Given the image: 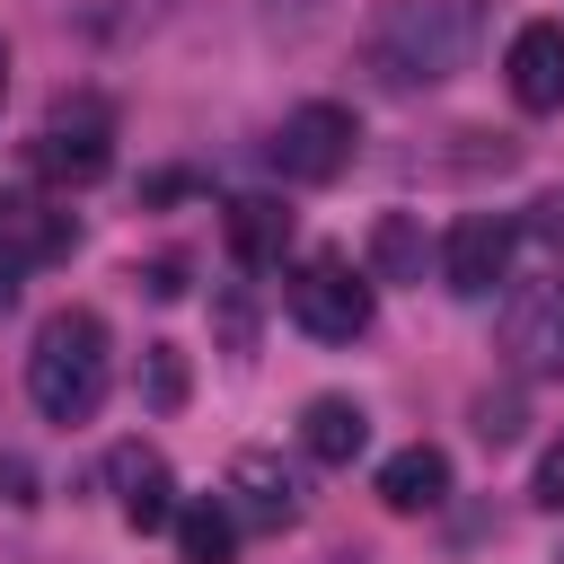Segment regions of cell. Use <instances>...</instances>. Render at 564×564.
<instances>
[{"label": "cell", "mask_w": 564, "mask_h": 564, "mask_svg": "<svg viewBox=\"0 0 564 564\" xmlns=\"http://www.w3.org/2000/svg\"><path fill=\"white\" fill-rule=\"evenodd\" d=\"M476 53V0H379L361 26V70L388 97L441 88L449 70H467Z\"/></svg>", "instance_id": "6da1fadb"}, {"label": "cell", "mask_w": 564, "mask_h": 564, "mask_svg": "<svg viewBox=\"0 0 564 564\" xmlns=\"http://www.w3.org/2000/svg\"><path fill=\"white\" fill-rule=\"evenodd\" d=\"M115 388V344H106V317L97 308H53L35 326V352H26V397L44 423H88Z\"/></svg>", "instance_id": "7a4b0ae2"}, {"label": "cell", "mask_w": 564, "mask_h": 564, "mask_svg": "<svg viewBox=\"0 0 564 564\" xmlns=\"http://www.w3.org/2000/svg\"><path fill=\"white\" fill-rule=\"evenodd\" d=\"M282 300H291L300 335H317V344H352V335H370V273H352V256H335V247L300 256V273L282 282Z\"/></svg>", "instance_id": "3957f363"}, {"label": "cell", "mask_w": 564, "mask_h": 564, "mask_svg": "<svg viewBox=\"0 0 564 564\" xmlns=\"http://www.w3.org/2000/svg\"><path fill=\"white\" fill-rule=\"evenodd\" d=\"M352 150H361V123H352V106H335V97L291 106V115L273 123V141H264V159H273L291 185H335V176L352 167Z\"/></svg>", "instance_id": "277c9868"}, {"label": "cell", "mask_w": 564, "mask_h": 564, "mask_svg": "<svg viewBox=\"0 0 564 564\" xmlns=\"http://www.w3.org/2000/svg\"><path fill=\"white\" fill-rule=\"evenodd\" d=\"M106 159H115V115H106V97H53V115H44V132H35V167H44L53 185H97Z\"/></svg>", "instance_id": "5b68a950"}, {"label": "cell", "mask_w": 564, "mask_h": 564, "mask_svg": "<svg viewBox=\"0 0 564 564\" xmlns=\"http://www.w3.org/2000/svg\"><path fill=\"white\" fill-rule=\"evenodd\" d=\"M502 352L520 379H564V273H538L502 308Z\"/></svg>", "instance_id": "8992f818"}, {"label": "cell", "mask_w": 564, "mask_h": 564, "mask_svg": "<svg viewBox=\"0 0 564 564\" xmlns=\"http://www.w3.org/2000/svg\"><path fill=\"white\" fill-rule=\"evenodd\" d=\"M511 273V220L502 212H467L449 238H441V282L458 300H494V282Z\"/></svg>", "instance_id": "52a82bcc"}, {"label": "cell", "mask_w": 564, "mask_h": 564, "mask_svg": "<svg viewBox=\"0 0 564 564\" xmlns=\"http://www.w3.org/2000/svg\"><path fill=\"white\" fill-rule=\"evenodd\" d=\"M106 485H115V502H123V529H176V476H167V458L159 449H141V441H123V449H106Z\"/></svg>", "instance_id": "ba28073f"}, {"label": "cell", "mask_w": 564, "mask_h": 564, "mask_svg": "<svg viewBox=\"0 0 564 564\" xmlns=\"http://www.w3.org/2000/svg\"><path fill=\"white\" fill-rule=\"evenodd\" d=\"M502 79H511L520 115H555L564 106V18H529L502 53Z\"/></svg>", "instance_id": "9c48e42d"}, {"label": "cell", "mask_w": 564, "mask_h": 564, "mask_svg": "<svg viewBox=\"0 0 564 564\" xmlns=\"http://www.w3.org/2000/svg\"><path fill=\"white\" fill-rule=\"evenodd\" d=\"M300 476L273 458V449H238L229 458V520H247V529H291L300 520Z\"/></svg>", "instance_id": "30bf717a"}, {"label": "cell", "mask_w": 564, "mask_h": 564, "mask_svg": "<svg viewBox=\"0 0 564 564\" xmlns=\"http://www.w3.org/2000/svg\"><path fill=\"white\" fill-rule=\"evenodd\" d=\"M53 256H70V212L44 194H0V273L53 264Z\"/></svg>", "instance_id": "8fae6325"}, {"label": "cell", "mask_w": 564, "mask_h": 564, "mask_svg": "<svg viewBox=\"0 0 564 564\" xmlns=\"http://www.w3.org/2000/svg\"><path fill=\"white\" fill-rule=\"evenodd\" d=\"M379 502L405 511V520H414V511H441V502H449V458H441L432 441H405V449L379 467Z\"/></svg>", "instance_id": "7c38bea8"}, {"label": "cell", "mask_w": 564, "mask_h": 564, "mask_svg": "<svg viewBox=\"0 0 564 564\" xmlns=\"http://www.w3.org/2000/svg\"><path fill=\"white\" fill-rule=\"evenodd\" d=\"M220 229H229V256H238L247 273L282 264V247H291V212H282L273 194H238V203L220 212Z\"/></svg>", "instance_id": "4fadbf2b"}, {"label": "cell", "mask_w": 564, "mask_h": 564, "mask_svg": "<svg viewBox=\"0 0 564 564\" xmlns=\"http://www.w3.org/2000/svg\"><path fill=\"white\" fill-rule=\"evenodd\" d=\"M361 441H370V414H361L352 397H308V405H300V449H308L317 467H352Z\"/></svg>", "instance_id": "5bb4252c"}, {"label": "cell", "mask_w": 564, "mask_h": 564, "mask_svg": "<svg viewBox=\"0 0 564 564\" xmlns=\"http://www.w3.org/2000/svg\"><path fill=\"white\" fill-rule=\"evenodd\" d=\"M423 264H432V238H423V220L414 212H379L370 220V282H423Z\"/></svg>", "instance_id": "9a60e30c"}, {"label": "cell", "mask_w": 564, "mask_h": 564, "mask_svg": "<svg viewBox=\"0 0 564 564\" xmlns=\"http://www.w3.org/2000/svg\"><path fill=\"white\" fill-rule=\"evenodd\" d=\"M229 546H238L229 502H185L176 511V564H229Z\"/></svg>", "instance_id": "2e32d148"}, {"label": "cell", "mask_w": 564, "mask_h": 564, "mask_svg": "<svg viewBox=\"0 0 564 564\" xmlns=\"http://www.w3.org/2000/svg\"><path fill=\"white\" fill-rule=\"evenodd\" d=\"M150 405H185V352L150 344Z\"/></svg>", "instance_id": "e0dca14e"}, {"label": "cell", "mask_w": 564, "mask_h": 564, "mask_svg": "<svg viewBox=\"0 0 564 564\" xmlns=\"http://www.w3.org/2000/svg\"><path fill=\"white\" fill-rule=\"evenodd\" d=\"M476 432H485V449L520 441V397H476Z\"/></svg>", "instance_id": "ac0fdd59"}, {"label": "cell", "mask_w": 564, "mask_h": 564, "mask_svg": "<svg viewBox=\"0 0 564 564\" xmlns=\"http://www.w3.org/2000/svg\"><path fill=\"white\" fill-rule=\"evenodd\" d=\"M529 502H546V511H564V432L546 441V458H538V476H529Z\"/></svg>", "instance_id": "d6986e66"}, {"label": "cell", "mask_w": 564, "mask_h": 564, "mask_svg": "<svg viewBox=\"0 0 564 564\" xmlns=\"http://www.w3.org/2000/svg\"><path fill=\"white\" fill-rule=\"evenodd\" d=\"M317 18H326V0H264V26L273 35H308Z\"/></svg>", "instance_id": "ffe728a7"}, {"label": "cell", "mask_w": 564, "mask_h": 564, "mask_svg": "<svg viewBox=\"0 0 564 564\" xmlns=\"http://www.w3.org/2000/svg\"><path fill=\"white\" fill-rule=\"evenodd\" d=\"M529 238L564 247V194H538V203H529Z\"/></svg>", "instance_id": "44dd1931"}, {"label": "cell", "mask_w": 564, "mask_h": 564, "mask_svg": "<svg viewBox=\"0 0 564 564\" xmlns=\"http://www.w3.org/2000/svg\"><path fill=\"white\" fill-rule=\"evenodd\" d=\"M0 502H18V511L35 502V467L26 458H0Z\"/></svg>", "instance_id": "7402d4cb"}, {"label": "cell", "mask_w": 564, "mask_h": 564, "mask_svg": "<svg viewBox=\"0 0 564 564\" xmlns=\"http://www.w3.org/2000/svg\"><path fill=\"white\" fill-rule=\"evenodd\" d=\"M141 282H150V300H176V291H185V273H176V264H150Z\"/></svg>", "instance_id": "603a6c76"}, {"label": "cell", "mask_w": 564, "mask_h": 564, "mask_svg": "<svg viewBox=\"0 0 564 564\" xmlns=\"http://www.w3.org/2000/svg\"><path fill=\"white\" fill-rule=\"evenodd\" d=\"M9 300H18V282H9V273H0V308H9Z\"/></svg>", "instance_id": "cb8c5ba5"}, {"label": "cell", "mask_w": 564, "mask_h": 564, "mask_svg": "<svg viewBox=\"0 0 564 564\" xmlns=\"http://www.w3.org/2000/svg\"><path fill=\"white\" fill-rule=\"evenodd\" d=\"M0 97H9V44H0Z\"/></svg>", "instance_id": "d4e9b609"}, {"label": "cell", "mask_w": 564, "mask_h": 564, "mask_svg": "<svg viewBox=\"0 0 564 564\" xmlns=\"http://www.w3.org/2000/svg\"><path fill=\"white\" fill-rule=\"evenodd\" d=\"M326 564H361V555H326Z\"/></svg>", "instance_id": "484cf974"}]
</instances>
